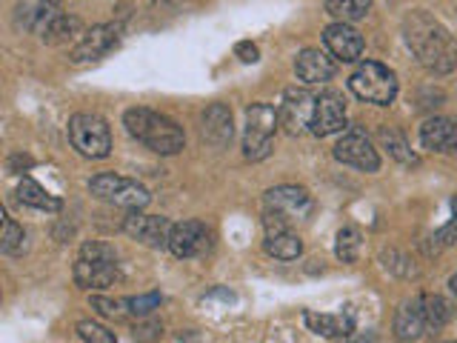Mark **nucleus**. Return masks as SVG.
I'll use <instances>...</instances> for the list:
<instances>
[{
	"label": "nucleus",
	"instance_id": "f257e3e1",
	"mask_svg": "<svg viewBox=\"0 0 457 343\" xmlns=\"http://www.w3.org/2000/svg\"><path fill=\"white\" fill-rule=\"evenodd\" d=\"M400 32H403V40L409 52L414 54V61L426 71H432V75H449V71L457 69V40L428 12L423 9L409 12Z\"/></svg>",
	"mask_w": 457,
	"mask_h": 343
},
{
	"label": "nucleus",
	"instance_id": "f03ea898",
	"mask_svg": "<svg viewBox=\"0 0 457 343\" xmlns=\"http://www.w3.org/2000/svg\"><path fill=\"white\" fill-rule=\"evenodd\" d=\"M123 126H126L129 135H132L135 140H140L143 146L152 149L154 155H178L186 146L183 129L161 112H152V109H143V106L126 109Z\"/></svg>",
	"mask_w": 457,
	"mask_h": 343
},
{
	"label": "nucleus",
	"instance_id": "7ed1b4c3",
	"mask_svg": "<svg viewBox=\"0 0 457 343\" xmlns=\"http://www.w3.org/2000/svg\"><path fill=\"white\" fill-rule=\"evenodd\" d=\"M75 283L80 289H109L120 280V264H118V252H114L109 243H83L80 257L75 261Z\"/></svg>",
	"mask_w": 457,
	"mask_h": 343
},
{
	"label": "nucleus",
	"instance_id": "20e7f679",
	"mask_svg": "<svg viewBox=\"0 0 457 343\" xmlns=\"http://www.w3.org/2000/svg\"><path fill=\"white\" fill-rule=\"evenodd\" d=\"M349 89H352L354 97L366 100V104L389 106V104H395V97H397V75L389 66L366 61V63H361L352 71Z\"/></svg>",
	"mask_w": 457,
	"mask_h": 343
},
{
	"label": "nucleus",
	"instance_id": "39448f33",
	"mask_svg": "<svg viewBox=\"0 0 457 343\" xmlns=\"http://www.w3.org/2000/svg\"><path fill=\"white\" fill-rule=\"evenodd\" d=\"M89 192L97 200H106V204L120 206L126 212H143L152 200L146 186L132 180V178L114 175V172H100V175H95L89 180Z\"/></svg>",
	"mask_w": 457,
	"mask_h": 343
},
{
	"label": "nucleus",
	"instance_id": "423d86ee",
	"mask_svg": "<svg viewBox=\"0 0 457 343\" xmlns=\"http://www.w3.org/2000/svg\"><path fill=\"white\" fill-rule=\"evenodd\" d=\"M69 140L83 157H92V161H104L112 155V132L109 123L92 112H78L71 114L69 121Z\"/></svg>",
	"mask_w": 457,
	"mask_h": 343
},
{
	"label": "nucleus",
	"instance_id": "0eeeda50",
	"mask_svg": "<svg viewBox=\"0 0 457 343\" xmlns=\"http://www.w3.org/2000/svg\"><path fill=\"white\" fill-rule=\"evenodd\" d=\"M280 126V114L269 104H252L246 109V126H243V155L249 161H263L271 155V143Z\"/></svg>",
	"mask_w": 457,
	"mask_h": 343
},
{
	"label": "nucleus",
	"instance_id": "6e6552de",
	"mask_svg": "<svg viewBox=\"0 0 457 343\" xmlns=\"http://www.w3.org/2000/svg\"><path fill=\"white\" fill-rule=\"evenodd\" d=\"M120 40H123V29L118 23H97L89 29V32H83V38L71 46L69 61L75 66L95 63L100 57H106L109 52L118 49Z\"/></svg>",
	"mask_w": 457,
	"mask_h": 343
},
{
	"label": "nucleus",
	"instance_id": "1a4fd4ad",
	"mask_svg": "<svg viewBox=\"0 0 457 343\" xmlns=\"http://www.w3.org/2000/svg\"><path fill=\"white\" fill-rule=\"evenodd\" d=\"M343 129H346V100H343V95L335 89L320 92L314 97L309 132L314 138H328L335 132H343Z\"/></svg>",
	"mask_w": 457,
	"mask_h": 343
},
{
	"label": "nucleus",
	"instance_id": "9d476101",
	"mask_svg": "<svg viewBox=\"0 0 457 343\" xmlns=\"http://www.w3.org/2000/svg\"><path fill=\"white\" fill-rule=\"evenodd\" d=\"M171 229H175V223H169V218H161V214L129 212V218L123 221V232L152 249H169Z\"/></svg>",
	"mask_w": 457,
	"mask_h": 343
},
{
	"label": "nucleus",
	"instance_id": "9b49d317",
	"mask_svg": "<svg viewBox=\"0 0 457 343\" xmlns=\"http://www.w3.org/2000/svg\"><path fill=\"white\" fill-rule=\"evenodd\" d=\"M212 247V232L206 223L200 221H183L175 223L171 229V238H169V252L180 257V261H189V257H200L206 255Z\"/></svg>",
	"mask_w": 457,
	"mask_h": 343
},
{
	"label": "nucleus",
	"instance_id": "f8f14e48",
	"mask_svg": "<svg viewBox=\"0 0 457 343\" xmlns=\"http://www.w3.org/2000/svg\"><path fill=\"white\" fill-rule=\"evenodd\" d=\"M335 157L340 163H346L352 169L361 172H378L380 169V155L371 146V140L361 132V129H352L349 135H343L335 146Z\"/></svg>",
	"mask_w": 457,
	"mask_h": 343
},
{
	"label": "nucleus",
	"instance_id": "ddd939ff",
	"mask_svg": "<svg viewBox=\"0 0 457 343\" xmlns=\"http://www.w3.org/2000/svg\"><path fill=\"white\" fill-rule=\"evenodd\" d=\"M266 209L278 212L289 223H295V221L309 218L314 209V200L303 186H275V189L266 192Z\"/></svg>",
	"mask_w": 457,
	"mask_h": 343
},
{
	"label": "nucleus",
	"instance_id": "4468645a",
	"mask_svg": "<svg viewBox=\"0 0 457 343\" xmlns=\"http://www.w3.org/2000/svg\"><path fill=\"white\" fill-rule=\"evenodd\" d=\"M314 97H318V95H312L306 89H286L283 92V104H280L278 114H280V126L289 135L309 132L312 112H314Z\"/></svg>",
	"mask_w": 457,
	"mask_h": 343
},
{
	"label": "nucleus",
	"instance_id": "2eb2a0df",
	"mask_svg": "<svg viewBox=\"0 0 457 343\" xmlns=\"http://www.w3.org/2000/svg\"><path fill=\"white\" fill-rule=\"evenodd\" d=\"M323 43L328 54L340 63H354L363 54V35L352 23H332L323 29Z\"/></svg>",
	"mask_w": 457,
	"mask_h": 343
},
{
	"label": "nucleus",
	"instance_id": "dca6fc26",
	"mask_svg": "<svg viewBox=\"0 0 457 343\" xmlns=\"http://www.w3.org/2000/svg\"><path fill=\"white\" fill-rule=\"evenodd\" d=\"M235 135V121H232V109L226 104H212L204 109V118H200V138H204L209 146L223 149L232 143Z\"/></svg>",
	"mask_w": 457,
	"mask_h": 343
},
{
	"label": "nucleus",
	"instance_id": "f3484780",
	"mask_svg": "<svg viewBox=\"0 0 457 343\" xmlns=\"http://www.w3.org/2000/svg\"><path fill=\"white\" fill-rule=\"evenodd\" d=\"M295 75L306 86H320L337 75V63L320 49H303L295 57Z\"/></svg>",
	"mask_w": 457,
	"mask_h": 343
},
{
	"label": "nucleus",
	"instance_id": "a211bd4d",
	"mask_svg": "<svg viewBox=\"0 0 457 343\" xmlns=\"http://www.w3.org/2000/svg\"><path fill=\"white\" fill-rule=\"evenodd\" d=\"M303 323L309 332L323 335V338H349L354 332V314L340 312V314H326V312H303Z\"/></svg>",
	"mask_w": 457,
	"mask_h": 343
},
{
	"label": "nucleus",
	"instance_id": "6ab92c4d",
	"mask_svg": "<svg viewBox=\"0 0 457 343\" xmlns=\"http://www.w3.org/2000/svg\"><path fill=\"white\" fill-rule=\"evenodd\" d=\"M426 332V318H423V304H420V295L403 300L400 309L395 312V335L397 340H418Z\"/></svg>",
	"mask_w": 457,
	"mask_h": 343
},
{
	"label": "nucleus",
	"instance_id": "aec40b11",
	"mask_svg": "<svg viewBox=\"0 0 457 343\" xmlns=\"http://www.w3.org/2000/svg\"><path fill=\"white\" fill-rule=\"evenodd\" d=\"M83 38V23L75 14H66V12H57L54 18L46 23V29L40 32V40L49 43V46H61V43H71V40H80Z\"/></svg>",
	"mask_w": 457,
	"mask_h": 343
},
{
	"label": "nucleus",
	"instance_id": "412c9836",
	"mask_svg": "<svg viewBox=\"0 0 457 343\" xmlns=\"http://www.w3.org/2000/svg\"><path fill=\"white\" fill-rule=\"evenodd\" d=\"M454 138V121L449 118H426L420 126V146L426 152H449Z\"/></svg>",
	"mask_w": 457,
	"mask_h": 343
},
{
	"label": "nucleus",
	"instance_id": "4be33fe9",
	"mask_svg": "<svg viewBox=\"0 0 457 343\" xmlns=\"http://www.w3.org/2000/svg\"><path fill=\"white\" fill-rule=\"evenodd\" d=\"M263 249L278 257V261H297L303 255V240H300L292 229H280V232H266Z\"/></svg>",
	"mask_w": 457,
	"mask_h": 343
},
{
	"label": "nucleus",
	"instance_id": "5701e85b",
	"mask_svg": "<svg viewBox=\"0 0 457 343\" xmlns=\"http://www.w3.org/2000/svg\"><path fill=\"white\" fill-rule=\"evenodd\" d=\"M18 200L23 206H32V209H40V212H61L63 209V200L49 195L43 189L40 183H35L32 178H23L18 183Z\"/></svg>",
	"mask_w": 457,
	"mask_h": 343
},
{
	"label": "nucleus",
	"instance_id": "b1692460",
	"mask_svg": "<svg viewBox=\"0 0 457 343\" xmlns=\"http://www.w3.org/2000/svg\"><path fill=\"white\" fill-rule=\"evenodd\" d=\"M423 304V318H426V329H443L446 323H452L454 318V304L446 300L443 295H420Z\"/></svg>",
	"mask_w": 457,
	"mask_h": 343
},
{
	"label": "nucleus",
	"instance_id": "393cba45",
	"mask_svg": "<svg viewBox=\"0 0 457 343\" xmlns=\"http://www.w3.org/2000/svg\"><path fill=\"white\" fill-rule=\"evenodd\" d=\"M361 249H363V235L357 226H343L337 232V240H335V255L337 261L343 264H357L361 261Z\"/></svg>",
	"mask_w": 457,
	"mask_h": 343
},
{
	"label": "nucleus",
	"instance_id": "a878e982",
	"mask_svg": "<svg viewBox=\"0 0 457 343\" xmlns=\"http://www.w3.org/2000/svg\"><path fill=\"white\" fill-rule=\"evenodd\" d=\"M326 12L337 23H354L371 12V0H326Z\"/></svg>",
	"mask_w": 457,
	"mask_h": 343
},
{
	"label": "nucleus",
	"instance_id": "bb28decb",
	"mask_svg": "<svg viewBox=\"0 0 457 343\" xmlns=\"http://www.w3.org/2000/svg\"><path fill=\"white\" fill-rule=\"evenodd\" d=\"M380 143L386 146V152H389V155L395 157V161L406 163V166H414V163H418V155H414V152L409 149L406 138L400 135V132H395V129H380Z\"/></svg>",
	"mask_w": 457,
	"mask_h": 343
},
{
	"label": "nucleus",
	"instance_id": "cd10ccee",
	"mask_svg": "<svg viewBox=\"0 0 457 343\" xmlns=\"http://www.w3.org/2000/svg\"><path fill=\"white\" fill-rule=\"evenodd\" d=\"M0 249H4V255H23V249H26L23 226L14 218H9V214H4V238H0Z\"/></svg>",
	"mask_w": 457,
	"mask_h": 343
},
{
	"label": "nucleus",
	"instance_id": "c85d7f7f",
	"mask_svg": "<svg viewBox=\"0 0 457 343\" xmlns=\"http://www.w3.org/2000/svg\"><path fill=\"white\" fill-rule=\"evenodd\" d=\"M78 335L83 338V343H118V338H114L106 326H100L95 321H80Z\"/></svg>",
	"mask_w": 457,
	"mask_h": 343
},
{
	"label": "nucleus",
	"instance_id": "c756f323",
	"mask_svg": "<svg viewBox=\"0 0 457 343\" xmlns=\"http://www.w3.org/2000/svg\"><path fill=\"white\" fill-rule=\"evenodd\" d=\"M432 240H435V252L452 247V243H457V197H452V221L443 226V229H437Z\"/></svg>",
	"mask_w": 457,
	"mask_h": 343
},
{
	"label": "nucleus",
	"instance_id": "7c9ffc66",
	"mask_svg": "<svg viewBox=\"0 0 457 343\" xmlns=\"http://www.w3.org/2000/svg\"><path fill=\"white\" fill-rule=\"evenodd\" d=\"M123 306H126L129 312H132V314H137V318H143V314H149L152 309L161 306V295H157V292H149V295L126 297V300H123Z\"/></svg>",
	"mask_w": 457,
	"mask_h": 343
},
{
	"label": "nucleus",
	"instance_id": "2f4dec72",
	"mask_svg": "<svg viewBox=\"0 0 457 343\" xmlns=\"http://www.w3.org/2000/svg\"><path fill=\"white\" fill-rule=\"evenodd\" d=\"M235 54L240 57L243 63H257V57H261V52H257V46L252 40H240L235 46Z\"/></svg>",
	"mask_w": 457,
	"mask_h": 343
},
{
	"label": "nucleus",
	"instance_id": "473e14b6",
	"mask_svg": "<svg viewBox=\"0 0 457 343\" xmlns=\"http://www.w3.org/2000/svg\"><path fill=\"white\" fill-rule=\"evenodd\" d=\"M92 306L100 312V314H114L118 312V300H106V297H92Z\"/></svg>",
	"mask_w": 457,
	"mask_h": 343
},
{
	"label": "nucleus",
	"instance_id": "72a5a7b5",
	"mask_svg": "<svg viewBox=\"0 0 457 343\" xmlns=\"http://www.w3.org/2000/svg\"><path fill=\"white\" fill-rule=\"evenodd\" d=\"M349 343H375V338H371V335H361V338H354Z\"/></svg>",
	"mask_w": 457,
	"mask_h": 343
},
{
	"label": "nucleus",
	"instance_id": "f704fd0d",
	"mask_svg": "<svg viewBox=\"0 0 457 343\" xmlns=\"http://www.w3.org/2000/svg\"><path fill=\"white\" fill-rule=\"evenodd\" d=\"M449 289H452V295H457V275L449 278Z\"/></svg>",
	"mask_w": 457,
	"mask_h": 343
},
{
	"label": "nucleus",
	"instance_id": "c9c22d12",
	"mask_svg": "<svg viewBox=\"0 0 457 343\" xmlns=\"http://www.w3.org/2000/svg\"><path fill=\"white\" fill-rule=\"evenodd\" d=\"M449 152H457V121H454V138H452V149Z\"/></svg>",
	"mask_w": 457,
	"mask_h": 343
},
{
	"label": "nucleus",
	"instance_id": "e433bc0d",
	"mask_svg": "<svg viewBox=\"0 0 457 343\" xmlns=\"http://www.w3.org/2000/svg\"><path fill=\"white\" fill-rule=\"evenodd\" d=\"M46 4H52V6H57V9H61L63 4H69V0H46Z\"/></svg>",
	"mask_w": 457,
	"mask_h": 343
},
{
	"label": "nucleus",
	"instance_id": "4c0bfd02",
	"mask_svg": "<svg viewBox=\"0 0 457 343\" xmlns=\"http://www.w3.org/2000/svg\"><path fill=\"white\" fill-rule=\"evenodd\" d=\"M437 343H457V340H437Z\"/></svg>",
	"mask_w": 457,
	"mask_h": 343
}]
</instances>
